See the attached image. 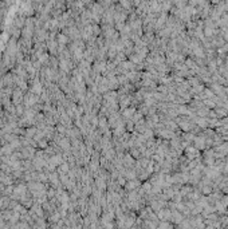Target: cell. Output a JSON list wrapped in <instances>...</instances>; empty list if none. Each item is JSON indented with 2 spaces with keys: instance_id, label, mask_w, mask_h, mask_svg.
<instances>
[{
  "instance_id": "1",
  "label": "cell",
  "mask_w": 228,
  "mask_h": 229,
  "mask_svg": "<svg viewBox=\"0 0 228 229\" xmlns=\"http://www.w3.org/2000/svg\"><path fill=\"white\" fill-rule=\"evenodd\" d=\"M22 99H23V94H22V91L18 88V90L14 93V103H15V105L20 103V102H22Z\"/></svg>"
},
{
  "instance_id": "2",
  "label": "cell",
  "mask_w": 228,
  "mask_h": 229,
  "mask_svg": "<svg viewBox=\"0 0 228 229\" xmlns=\"http://www.w3.org/2000/svg\"><path fill=\"white\" fill-rule=\"evenodd\" d=\"M58 43H59L60 48H63V46L67 43V36L63 35V34H62V35H59V36H58Z\"/></svg>"
},
{
  "instance_id": "3",
  "label": "cell",
  "mask_w": 228,
  "mask_h": 229,
  "mask_svg": "<svg viewBox=\"0 0 228 229\" xmlns=\"http://www.w3.org/2000/svg\"><path fill=\"white\" fill-rule=\"evenodd\" d=\"M31 90H32L34 94H40V93H42V86H40L39 82H35V85L32 86V88H31Z\"/></svg>"
},
{
  "instance_id": "4",
  "label": "cell",
  "mask_w": 228,
  "mask_h": 229,
  "mask_svg": "<svg viewBox=\"0 0 228 229\" xmlns=\"http://www.w3.org/2000/svg\"><path fill=\"white\" fill-rule=\"evenodd\" d=\"M68 170V166L66 164H63L62 165V168H59V171H62V173H66V171Z\"/></svg>"
}]
</instances>
